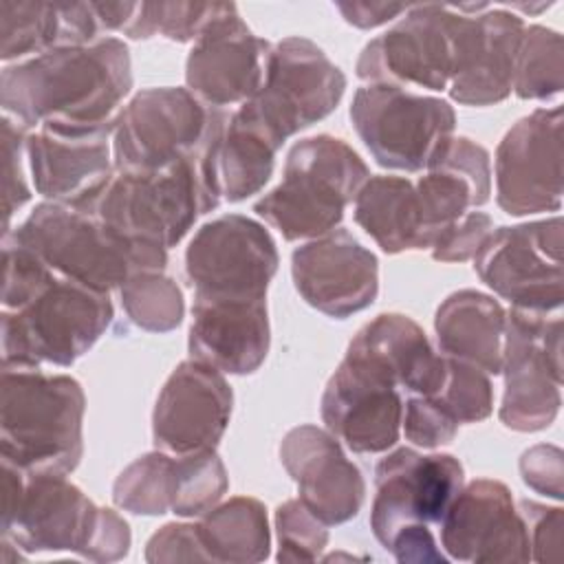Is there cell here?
<instances>
[{
	"instance_id": "obj_1",
	"label": "cell",
	"mask_w": 564,
	"mask_h": 564,
	"mask_svg": "<svg viewBox=\"0 0 564 564\" xmlns=\"http://www.w3.org/2000/svg\"><path fill=\"white\" fill-rule=\"evenodd\" d=\"M130 88V51L123 40L106 35L4 66L0 104L26 130L97 134L112 132Z\"/></svg>"
},
{
	"instance_id": "obj_2",
	"label": "cell",
	"mask_w": 564,
	"mask_h": 564,
	"mask_svg": "<svg viewBox=\"0 0 564 564\" xmlns=\"http://www.w3.org/2000/svg\"><path fill=\"white\" fill-rule=\"evenodd\" d=\"M227 123L203 152L161 170H112L75 205L126 238L176 247L196 218L216 209L220 189L216 154Z\"/></svg>"
},
{
	"instance_id": "obj_3",
	"label": "cell",
	"mask_w": 564,
	"mask_h": 564,
	"mask_svg": "<svg viewBox=\"0 0 564 564\" xmlns=\"http://www.w3.org/2000/svg\"><path fill=\"white\" fill-rule=\"evenodd\" d=\"M2 540L26 553L70 551L93 562H117L130 551V527L97 507L62 474H26L2 460Z\"/></svg>"
},
{
	"instance_id": "obj_4",
	"label": "cell",
	"mask_w": 564,
	"mask_h": 564,
	"mask_svg": "<svg viewBox=\"0 0 564 564\" xmlns=\"http://www.w3.org/2000/svg\"><path fill=\"white\" fill-rule=\"evenodd\" d=\"M86 397L77 379L4 366L0 454L26 474H70L84 454Z\"/></svg>"
},
{
	"instance_id": "obj_5",
	"label": "cell",
	"mask_w": 564,
	"mask_h": 564,
	"mask_svg": "<svg viewBox=\"0 0 564 564\" xmlns=\"http://www.w3.org/2000/svg\"><path fill=\"white\" fill-rule=\"evenodd\" d=\"M7 238L35 253L59 278L99 293L141 271H163L167 249L121 236L68 203H40Z\"/></svg>"
},
{
	"instance_id": "obj_6",
	"label": "cell",
	"mask_w": 564,
	"mask_h": 564,
	"mask_svg": "<svg viewBox=\"0 0 564 564\" xmlns=\"http://www.w3.org/2000/svg\"><path fill=\"white\" fill-rule=\"evenodd\" d=\"M368 178V165L346 141L308 137L289 150L280 185L253 212L286 240H313L337 229Z\"/></svg>"
},
{
	"instance_id": "obj_7",
	"label": "cell",
	"mask_w": 564,
	"mask_h": 564,
	"mask_svg": "<svg viewBox=\"0 0 564 564\" xmlns=\"http://www.w3.org/2000/svg\"><path fill=\"white\" fill-rule=\"evenodd\" d=\"M112 317L108 293L51 271L15 306L2 308V364L70 366L95 346Z\"/></svg>"
},
{
	"instance_id": "obj_8",
	"label": "cell",
	"mask_w": 564,
	"mask_h": 564,
	"mask_svg": "<svg viewBox=\"0 0 564 564\" xmlns=\"http://www.w3.org/2000/svg\"><path fill=\"white\" fill-rule=\"evenodd\" d=\"M231 112L205 106L187 88L137 93L117 115L112 163L117 170H161L203 152Z\"/></svg>"
},
{
	"instance_id": "obj_9",
	"label": "cell",
	"mask_w": 564,
	"mask_h": 564,
	"mask_svg": "<svg viewBox=\"0 0 564 564\" xmlns=\"http://www.w3.org/2000/svg\"><path fill=\"white\" fill-rule=\"evenodd\" d=\"M350 121L381 167L421 172L454 137V108L438 97L392 84H364L350 104Z\"/></svg>"
},
{
	"instance_id": "obj_10",
	"label": "cell",
	"mask_w": 564,
	"mask_h": 564,
	"mask_svg": "<svg viewBox=\"0 0 564 564\" xmlns=\"http://www.w3.org/2000/svg\"><path fill=\"white\" fill-rule=\"evenodd\" d=\"M500 421L513 432L549 427L562 405V313L516 308L507 313Z\"/></svg>"
},
{
	"instance_id": "obj_11",
	"label": "cell",
	"mask_w": 564,
	"mask_h": 564,
	"mask_svg": "<svg viewBox=\"0 0 564 564\" xmlns=\"http://www.w3.org/2000/svg\"><path fill=\"white\" fill-rule=\"evenodd\" d=\"M346 75L311 40L291 35L271 46L260 90L240 108L280 145L328 117L341 101Z\"/></svg>"
},
{
	"instance_id": "obj_12",
	"label": "cell",
	"mask_w": 564,
	"mask_h": 564,
	"mask_svg": "<svg viewBox=\"0 0 564 564\" xmlns=\"http://www.w3.org/2000/svg\"><path fill=\"white\" fill-rule=\"evenodd\" d=\"M562 218L494 229L474 256L478 278L516 308L555 313L564 302Z\"/></svg>"
},
{
	"instance_id": "obj_13",
	"label": "cell",
	"mask_w": 564,
	"mask_h": 564,
	"mask_svg": "<svg viewBox=\"0 0 564 564\" xmlns=\"http://www.w3.org/2000/svg\"><path fill=\"white\" fill-rule=\"evenodd\" d=\"M278 249L258 220L227 214L205 223L185 249V278L200 297L267 300Z\"/></svg>"
},
{
	"instance_id": "obj_14",
	"label": "cell",
	"mask_w": 564,
	"mask_h": 564,
	"mask_svg": "<svg viewBox=\"0 0 564 564\" xmlns=\"http://www.w3.org/2000/svg\"><path fill=\"white\" fill-rule=\"evenodd\" d=\"M452 4H410L403 18L370 40L357 59L366 84L445 90L454 68Z\"/></svg>"
},
{
	"instance_id": "obj_15",
	"label": "cell",
	"mask_w": 564,
	"mask_h": 564,
	"mask_svg": "<svg viewBox=\"0 0 564 564\" xmlns=\"http://www.w3.org/2000/svg\"><path fill=\"white\" fill-rule=\"evenodd\" d=\"M465 485V471L452 454H421L399 447L375 467V498L370 529L388 542L408 527L441 524L449 505Z\"/></svg>"
},
{
	"instance_id": "obj_16",
	"label": "cell",
	"mask_w": 564,
	"mask_h": 564,
	"mask_svg": "<svg viewBox=\"0 0 564 564\" xmlns=\"http://www.w3.org/2000/svg\"><path fill=\"white\" fill-rule=\"evenodd\" d=\"M562 108H538L516 121L496 150V200L509 216L562 207Z\"/></svg>"
},
{
	"instance_id": "obj_17",
	"label": "cell",
	"mask_w": 564,
	"mask_h": 564,
	"mask_svg": "<svg viewBox=\"0 0 564 564\" xmlns=\"http://www.w3.org/2000/svg\"><path fill=\"white\" fill-rule=\"evenodd\" d=\"M269 55L271 44L245 24L236 4L225 2L187 53V90L212 108L240 106L260 90Z\"/></svg>"
},
{
	"instance_id": "obj_18",
	"label": "cell",
	"mask_w": 564,
	"mask_h": 564,
	"mask_svg": "<svg viewBox=\"0 0 564 564\" xmlns=\"http://www.w3.org/2000/svg\"><path fill=\"white\" fill-rule=\"evenodd\" d=\"M456 11L454 68L447 93L463 106H491L513 90L516 57L524 31L520 15L485 4L474 13Z\"/></svg>"
},
{
	"instance_id": "obj_19",
	"label": "cell",
	"mask_w": 564,
	"mask_h": 564,
	"mask_svg": "<svg viewBox=\"0 0 564 564\" xmlns=\"http://www.w3.org/2000/svg\"><path fill=\"white\" fill-rule=\"evenodd\" d=\"M234 392L218 368L198 361H181L163 383L152 412V438L156 449L194 454L216 449L231 419Z\"/></svg>"
},
{
	"instance_id": "obj_20",
	"label": "cell",
	"mask_w": 564,
	"mask_h": 564,
	"mask_svg": "<svg viewBox=\"0 0 564 564\" xmlns=\"http://www.w3.org/2000/svg\"><path fill=\"white\" fill-rule=\"evenodd\" d=\"M319 405L326 430L357 454H381L399 441L403 421L399 388L348 352L330 375Z\"/></svg>"
},
{
	"instance_id": "obj_21",
	"label": "cell",
	"mask_w": 564,
	"mask_h": 564,
	"mask_svg": "<svg viewBox=\"0 0 564 564\" xmlns=\"http://www.w3.org/2000/svg\"><path fill=\"white\" fill-rule=\"evenodd\" d=\"M441 546L449 560L494 564L531 560L529 533L509 487L478 478L463 485L441 520Z\"/></svg>"
},
{
	"instance_id": "obj_22",
	"label": "cell",
	"mask_w": 564,
	"mask_h": 564,
	"mask_svg": "<svg viewBox=\"0 0 564 564\" xmlns=\"http://www.w3.org/2000/svg\"><path fill=\"white\" fill-rule=\"evenodd\" d=\"M291 275L302 300L335 319L368 308L379 293L377 256L339 227L297 247Z\"/></svg>"
},
{
	"instance_id": "obj_23",
	"label": "cell",
	"mask_w": 564,
	"mask_h": 564,
	"mask_svg": "<svg viewBox=\"0 0 564 564\" xmlns=\"http://www.w3.org/2000/svg\"><path fill=\"white\" fill-rule=\"evenodd\" d=\"M280 460L297 485V498L326 524L352 520L366 500L359 467L339 441L317 425H297L280 443Z\"/></svg>"
},
{
	"instance_id": "obj_24",
	"label": "cell",
	"mask_w": 564,
	"mask_h": 564,
	"mask_svg": "<svg viewBox=\"0 0 564 564\" xmlns=\"http://www.w3.org/2000/svg\"><path fill=\"white\" fill-rule=\"evenodd\" d=\"M271 344L267 300L194 295L189 355L220 372L251 375Z\"/></svg>"
},
{
	"instance_id": "obj_25",
	"label": "cell",
	"mask_w": 564,
	"mask_h": 564,
	"mask_svg": "<svg viewBox=\"0 0 564 564\" xmlns=\"http://www.w3.org/2000/svg\"><path fill=\"white\" fill-rule=\"evenodd\" d=\"M414 192L421 216V249H430L447 227L489 200V152L467 137H452L430 161Z\"/></svg>"
},
{
	"instance_id": "obj_26",
	"label": "cell",
	"mask_w": 564,
	"mask_h": 564,
	"mask_svg": "<svg viewBox=\"0 0 564 564\" xmlns=\"http://www.w3.org/2000/svg\"><path fill=\"white\" fill-rule=\"evenodd\" d=\"M346 352L421 397L436 392L445 377V355L434 352L423 328L401 313H381L361 326Z\"/></svg>"
},
{
	"instance_id": "obj_27",
	"label": "cell",
	"mask_w": 564,
	"mask_h": 564,
	"mask_svg": "<svg viewBox=\"0 0 564 564\" xmlns=\"http://www.w3.org/2000/svg\"><path fill=\"white\" fill-rule=\"evenodd\" d=\"M112 132L59 134L35 130L26 137L33 187L53 203H75L112 170Z\"/></svg>"
},
{
	"instance_id": "obj_28",
	"label": "cell",
	"mask_w": 564,
	"mask_h": 564,
	"mask_svg": "<svg viewBox=\"0 0 564 564\" xmlns=\"http://www.w3.org/2000/svg\"><path fill=\"white\" fill-rule=\"evenodd\" d=\"M507 311L498 300L460 289L447 295L434 315L436 341L443 355L500 375Z\"/></svg>"
},
{
	"instance_id": "obj_29",
	"label": "cell",
	"mask_w": 564,
	"mask_h": 564,
	"mask_svg": "<svg viewBox=\"0 0 564 564\" xmlns=\"http://www.w3.org/2000/svg\"><path fill=\"white\" fill-rule=\"evenodd\" d=\"M282 145L240 106L231 112L216 154L220 198L229 203L258 194L271 178Z\"/></svg>"
},
{
	"instance_id": "obj_30",
	"label": "cell",
	"mask_w": 564,
	"mask_h": 564,
	"mask_svg": "<svg viewBox=\"0 0 564 564\" xmlns=\"http://www.w3.org/2000/svg\"><path fill=\"white\" fill-rule=\"evenodd\" d=\"M357 225L386 253L421 249V216L414 185L403 176H370L355 198Z\"/></svg>"
},
{
	"instance_id": "obj_31",
	"label": "cell",
	"mask_w": 564,
	"mask_h": 564,
	"mask_svg": "<svg viewBox=\"0 0 564 564\" xmlns=\"http://www.w3.org/2000/svg\"><path fill=\"white\" fill-rule=\"evenodd\" d=\"M212 562H262L271 551L267 509L249 496L216 505L196 522Z\"/></svg>"
},
{
	"instance_id": "obj_32",
	"label": "cell",
	"mask_w": 564,
	"mask_h": 564,
	"mask_svg": "<svg viewBox=\"0 0 564 564\" xmlns=\"http://www.w3.org/2000/svg\"><path fill=\"white\" fill-rule=\"evenodd\" d=\"M2 62L29 59L68 46L62 2H0Z\"/></svg>"
},
{
	"instance_id": "obj_33",
	"label": "cell",
	"mask_w": 564,
	"mask_h": 564,
	"mask_svg": "<svg viewBox=\"0 0 564 564\" xmlns=\"http://www.w3.org/2000/svg\"><path fill=\"white\" fill-rule=\"evenodd\" d=\"M176 498V454L154 449L134 458L115 480L112 500L137 516H163Z\"/></svg>"
},
{
	"instance_id": "obj_34",
	"label": "cell",
	"mask_w": 564,
	"mask_h": 564,
	"mask_svg": "<svg viewBox=\"0 0 564 564\" xmlns=\"http://www.w3.org/2000/svg\"><path fill=\"white\" fill-rule=\"evenodd\" d=\"M564 88L562 35L542 24L524 26L516 70L513 93L520 99L546 101Z\"/></svg>"
},
{
	"instance_id": "obj_35",
	"label": "cell",
	"mask_w": 564,
	"mask_h": 564,
	"mask_svg": "<svg viewBox=\"0 0 564 564\" xmlns=\"http://www.w3.org/2000/svg\"><path fill=\"white\" fill-rule=\"evenodd\" d=\"M119 295L130 322L148 333H170L183 322V293L163 271L130 275L121 284Z\"/></svg>"
},
{
	"instance_id": "obj_36",
	"label": "cell",
	"mask_w": 564,
	"mask_h": 564,
	"mask_svg": "<svg viewBox=\"0 0 564 564\" xmlns=\"http://www.w3.org/2000/svg\"><path fill=\"white\" fill-rule=\"evenodd\" d=\"M227 489V469L216 449L176 454V498L172 513L181 518H200L220 502Z\"/></svg>"
},
{
	"instance_id": "obj_37",
	"label": "cell",
	"mask_w": 564,
	"mask_h": 564,
	"mask_svg": "<svg viewBox=\"0 0 564 564\" xmlns=\"http://www.w3.org/2000/svg\"><path fill=\"white\" fill-rule=\"evenodd\" d=\"M225 2H137V11L123 35L130 40H150L163 35L172 42H194L203 29L223 11Z\"/></svg>"
},
{
	"instance_id": "obj_38",
	"label": "cell",
	"mask_w": 564,
	"mask_h": 564,
	"mask_svg": "<svg viewBox=\"0 0 564 564\" xmlns=\"http://www.w3.org/2000/svg\"><path fill=\"white\" fill-rule=\"evenodd\" d=\"M430 397L458 425L485 421L494 410V388L489 375L478 366L445 355V377Z\"/></svg>"
},
{
	"instance_id": "obj_39",
	"label": "cell",
	"mask_w": 564,
	"mask_h": 564,
	"mask_svg": "<svg viewBox=\"0 0 564 564\" xmlns=\"http://www.w3.org/2000/svg\"><path fill=\"white\" fill-rule=\"evenodd\" d=\"M275 533L280 562H315L328 544L326 524L300 498L278 507Z\"/></svg>"
},
{
	"instance_id": "obj_40",
	"label": "cell",
	"mask_w": 564,
	"mask_h": 564,
	"mask_svg": "<svg viewBox=\"0 0 564 564\" xmlns=\"http://www.w3.org/2000/svg\"><path fill=\"white\" fill-rule=\"evenodd\" d=\"M26 128L2 117V212L4 234L11 231L13 214L31 200V187L26 183L24 156H26Z\"/></svg>"
},
{
	"instance_id": "obj_41",
	"label": "cell",
	"mask_w": 564,
	"mask_h": 564,
	"mask_svg": "<svg viewBox=\"0 0 564 564\" xmlns=\"http://www.w3.org/2000/svg\"><path fill=\"white\" fill-rule=\"evenodd\" d=\"M405 438L423 449L447 445L458 434V423L447 416L430 397L412 394L403 405L401 421Z\"/></svg>"
},
{
	"instance_id": "obj_42",
	"label": "cell",
	"mask_w": 564,
	"mask_h": 564,
	"mask_svg": "<svg viewBox=\"0 0 564 564\" xmlns=\"http://www.w3.org/2000/svg\"><path fill=\"white\" fill-rule=\"evenodd\" d=\"M494 231V220L485 212H467L460 220L447 227L430 247L438 262H465L478 253Z\"/></svg>"
},
{
	"instance_id": "obj_43",
	"label": "cell",
	"mask_w": 564,
	"mask_h": 564,
	"mask_svg": "<svg viewBox=\"0 0 564 564\" xmlns=\"http://www.w3.org/2000/svg\"><path fill=\"white\" fill-rule=\"evenodd\" d=\"M527 533L531 560L535 562H560L564 542V513L560 507L538 505L533 500H520L518 505Z\"/></svg>"
},
{
	"instance_id": "obj_44",
	"label": "cell",
	"mask_w": 564,
	"mask_h": 564,
	"mask_svg": "<svg viewBox=\"0 0 564 564\" xmlns=\"http://www.w3.org/2000/svg\"><path fill=\"white\" fill-rule=\"evenodd\" d=\"M145 560L152 564L212 562L196 524L170 522L161 527L145 544Z\"/></svg>"
},
{
	"instance_id": "obj_45",
	"label": "cell",
	"mask_w": 564,
	"mask_h": 564,
	"mask_svg": "<svg viewBox=\"0 0 564 564\" xmlns=\"http://www.w3.org/2000/svg\"><path fill=\"white\" fill-rule=\"evenodd\" d=\"M520 476L527 487L533 491L562 500L564 491V463H562V449L549 443H540L522 452L520 456Z\"/></svg>"
},
{
	"instance_id": "obj_46",
	"label": "cell",
	"mask_w": 564,
	"mask_h": 564,
	"mask_svg": "<svg viewBox=\"0 0 564 564\" xmlns=\"http://www.w3.org/2000/svg\"><path fill=\"white\" fill-rule=\"evenodd\" d=\"M401 564H443L447 557L441 553L430 527H408L399 531L386 546Z\"/></svg>"
},
{
	"instance_id": "obj_47",
	"label": "cell",
	"mask_w": 564,
	"mask_h": 564,
	"mask_svg": "<svg viewBox=\"0 0 564 564\" xmlns=\"http://www.w3.org/2000/svg\"><path fill=\"white\" fill-rule=\"evenodd\" d=\"M341 18L357 29H375L399 15H403L410 4H392V2H335Z\"/></svg>"
},
{
	"instance_id": "obj_48",
	"label": "cell",
	"mask_w": 564,
	"mask_h": 564,
	"mask_svg": "<svg viewBox=\"0 0 564 564\" xmlns=\"http://www.w3.org/2000/svg\"><path fill=\"white\" fill-rule=\"evenodd\" d=\"M90 4L104 33H112V31L123 33L137 11V2H90Z\"/></svg>"
}]
</instances>
